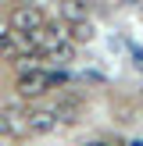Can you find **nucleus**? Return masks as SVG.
<instances>
[{
	"label": "nucleus",
	"mask_w": 143,
	"mask_h": 146,
	"mask_svg": "<svg viewBox=\"0 0 143 146\" xmlns=\"http://www.w3.org/2000/svg\"><path fill=\"white\" fill-rule=\"evenodd\" d=\"M43 21H47V18H43V11H39V7H32V4H18V7H14V14H11V29H14V32H21V36H25V32H36Z\"/></svg>",
	"instance_id": "f257e3e1"
},
{
	"label": "nucleus",
	"mask_w": 143,
	"mask_h": 146,
	"mask_svg": "<svg viewBox=\"0 0 143 146\" xmlns=\"http://www.w3.org/2000/svg\"><path fill=\"white\" fill-rule=\"evenodd\" d=\"M50 86H47V71H39V68H29V71H21L18 75V93L21 96H43Z\"/></svg>",
	"instance_id": "f03ea898"
},
{
	"label": "nucleus",
	"mask_w": 143,
	"mask_h": 146,
	"mask_svg": "<svg viewBox=\"0 0 143 146\" xmlns=\"http://www.w3.org/2000/svg\"><path fill=\"white\" fill-rule=\"evenodd\" d=\"M25 128H29L32 135H50V132L57 128V118H54V111H32V114L25 118Z\"/></svg>",
	"instance_id": "7ed1b4c3"
},
{
	"label": "nucleus",
	"mask_w": 143,
	"mask_h": 146,
	"mask_svg": "<svg viewBox=\"0 0 143 146\" xmlns=\"http://www.w3.org/2000/svg\"><path fill=\"white\" fill-rule=\"evenodd\" d=\"M61 18L64 21H82V18H90V4H86V0H61Z\"/></svg>",
	"instance_id": "20e7f679"
},
{
	"label": "nucleus",
	"mask_w": 143,
	"mask_h": 146,
	"mask_svg": "<svg viewBox=\"0 0 143 146\" xmlns=\"http://www.w3.org/2000/svg\"><path fill=\"white\" fill-rule=\"evenodd\" d=\"M93 36H97V32H93L90 18H82V21H72V39H75V43H90Z\"/></svg>",
	"instance_id": "39448f33"
},
{
	"label": "nucleus",
	"mask_w": 143,
	"mask_h": 146,
	"mask_svg": "<svg viewBox=\"0 0 143 146\" xmlns=\"http://www.w3.org/2000/svg\"><path fill=\"white\" fill-rule=\"evenodd\" d=\"M75 114H79V104H75V100H61V104L54 107V118L57 121H75Z\"/></svg>",
	"instance_id": "423d86ee"
},
{
	"label": "nucleus",
	"mask_w": 143,
	"mask_h": 146,
	"mask_svg": "<svg viewBox=\"0 0 143 146\" xmlns=\"http://www.w3.org/2000/svg\"><path fill=\"white\" fill-rule=\"evenodd\" d=\"M18 54H21V50H18V43L11 39V32H4V36H0V57H4V61H14Z\"/></svg>",
	"instance_id": "0eeeda50"
},
{
	"label": "nucleus",
	"mask_w": 143,
	"mask_h": 146,
	"mask_svg": "<svg viewBox=\"0 0 143 146\" xmlns=\"http://www.w3.org/2000/svg\"><path fill=\"white\" fill-rule=\"evenodd\" d=\"M50 57H54V61H57V64H68V61H72V46H68V43H64V39H61V43H57V46H54V50H50Z\"/></svg>",
	"instance_id": "6e6552de"
},
{
	"label": "nucleus",
	"mask_w": 143,
	"mask_h": 146,
	"mask_svg": "<svg viewBox=\"0 0 143 146\" xmlns=\"http://www.w3.org/2000/svg\"><path fill=\"white\" fill-rule=\"evenodd\" d=\"M0 132H11V125L4 121V114H0Z\"/></svg>",
	"instance_id": "1a4fd4ad"
},
{
	"label": "nucleus",
	"mask_w": 143,
	"mask_h": 146,
	"mask_svg": "<svg viewBox=\"0 0 143 146\" xmlns=\"http://www.w3.org/2000/svg\"><path fill=\"white\" fill-rule=\"evenodd\" d=\"M125 146H143V139H129V143H125Z\"/></svg>",
	"instance_id": "9d476101"
},
{
	"label": "nucleus",
	"mask_w": 143,
	"mask_h": 146,
	"mask_svg": "<svg viewBox=\"0 0 143 146\" xmlns=\"http://www.w3.org/2000/svg\"><path fill=\"white\" fill-rule=\"evenodd\" d=\"M4 32H7V21H0V36H4Z\"/></svg>",
	"instance_id": "9b49d317"
},
{
	"label": "nucleus",
	"mask_w": 143,
	"mask_h": 146,
	"mask_svg": "<svg viewBox=\"0 0 143 146\" xmlns=\"http://www.w3.org/2000/svg\"><path fill=\"white\" fill-rule=\"evenodd\" d=\"M93 146H111V143H93ZM114 146H118V143H114Z\"/></svg>",
	"instance_id": "f8f14e48"
}]
</instances>
